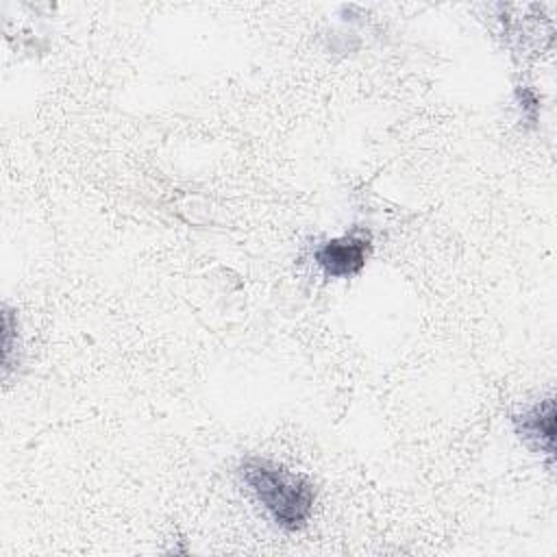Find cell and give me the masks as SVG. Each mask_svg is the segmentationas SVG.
<instances>
[{"mask_svg":"<svg viewBox=\"0 0 557 557\" xmlns=\"http://www.w3.org/2000/svg\"><path fill=\"white\" fill-rule=\"evenodd\" d=\"M516 433L531 444L535 450H544L553 457V433H555V403L553 398L540 400L513 418Z\"/></svg>","mask_w":557,"mask_h":557,"instance_id":"3957f363","label":"cell"},{"mask_svg":"<svg viewBox=\"0 0 557 557\" xmlns=\"http://www.w3.org/2000/svg\"><path fill=\"white\" fill-rule=\"evenodd\" d=\"M239 474L281 529L298 531L307 524L315 503V485L307 476L259 457L244 459Z\"/></svg>","mask_w":557,"mask_h":557,"instance_id":"6da1fadb","label":"cell"},{"mask_svg":"<svg viewBox=\"0 0 557 557\" xmlns=\"http://www.w3.org/2000/svg\"><path fill=\"white\" fill-rule=\"evenodd\" d=\"M368 248L370 246L363 237L346 235V237L324 242L315 250V261L326 276H335V278L352 276L366 265Z\"/></svg>","mask_w":557,"mask_h":557,"instance_id":"7a4b0ae2","label":"cell"}]
</instances>
